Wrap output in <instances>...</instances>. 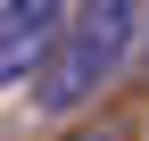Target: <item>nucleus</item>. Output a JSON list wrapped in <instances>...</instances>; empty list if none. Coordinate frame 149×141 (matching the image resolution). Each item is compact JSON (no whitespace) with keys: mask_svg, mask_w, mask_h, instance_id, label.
I'll return each instance as SVG.
<instances>
[{"mask_svg":"<svg viewBox=\"0 0 149 141\" xmlns=\"http://www.w3.org/2000/svg\"><path fill=\"white\" fill-rule=\"evenodd\" d=\"M58 25H66V0H0V91L50 58Z\"/></svg>","mask_w":149,"mask_h":141,"instance_id":"obj_2","label":"nucleus"},{"mask_svg":"<svg viewBox=\"0 0 149 141\" xmlns=\"http://www.w3.org/2000/svg\"><path fill=\"white\" fill-rule=\"evenodd\" d=\"M141 66H149V17H141Z\"/></svg>","mask_w":149,"mask_h":141,"instance_id":"obj_3","label":"nucleus"},{"mask_svg":"<svg viewBox=\"0 0 149 141\" xmlns=\"http://www.w3.org/2000/svg\"><path fill=\"white\" fill-rule=\"evenodd\" d=\"M133 58H141V0H83L58 25L50 58L33 66V91H42L50 116H66V108H83V100H100Z\"/></svg>","mask_w":149,"mask_h":141,"instance_id":"obj_1","label":"nucleus"}]
</instances>
